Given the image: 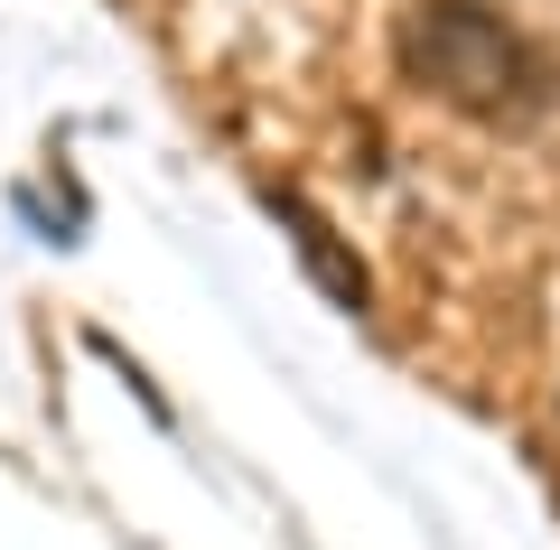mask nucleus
Instances as JSON below:
<instances>
[{"label": "nucleus", "mask_w": 560, "mask_h": 550, "mask_svg": "<svg viewBox=\"0 0 560 550\" xmlns=\"http://www.w3.org/2000/svg\"><path fill=\"white\" fill-rule=\"evenodd\" d=\"M393 57H401V75H411L420 94L458 103V113H477V121H504V113L533 103V47H523L514 20L486 10V0H420V10H401Z\"/></svg>", "instance_id": "1"}, {"label": "nucleus", "mask_w": 560, "mask_h": 550, "mask_svg": "<svg viewBox=\"0 0 560 550\" xmlns=\"http://www.w3.org/2000/svg\"><path fill=\"white\" fill-rule=\"evenodd\" d=\"M271 215L290 224V253L308 261V280H318V290L337 299V308H374V280H364V261L337 243V224H327L318 206L300 197V187H271Z\"/></svg>", "instance_id": "2"}]
</instances>
